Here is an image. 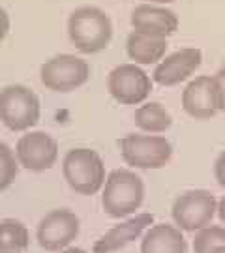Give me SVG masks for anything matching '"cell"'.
Returning a JSON list of instances; mask_svg holds the SVG:
<instances>
[{"mask_svg": "<svg viewBox=\"0 0 225 253\" xmlns=\"http://www.w3.org/2000/svg\"><path fill=\"white\" fill-rule=\"evenodd\" d=\"M68 38L79 53H101L113 40V21L98 6H81L68 17Z\"/></svg>", "mask_w": 225, "mask_h": 253, "instance_id": "cell-1", "label": "cell"}, {"mask_svg": "<svg viewBox=\"0 0 225 253\" xmlns=\"http://www.w3.org/2000/svg\"><path fill=\"white\" fill-rule=\"evenodd\" d=\"M144 201V182L132 169H115L109 172L101 188V207L115 219L135 214Z\"/></svg>", "mask_w": 225, "mask_h": 253, "instance_id": "cell-2", "label": "cell"}, {"mask_svg": "<svg viewBox=\"0 0 225 253\" xmlns=\"http://www.w3.org/2000/svg\"><path fill=\"white\" fill-rule=\"evenodd\" d=\"M62 176L72 191L79 195H96L105 184V163L96 150L73 148L64 156Z\"/></svg>", "mask_w": 225, "mask_h": 253, "instance_id": "cell-3", "label": "cell"}, {"mask_svg": "<svg viewBox=\"0 0 225 253\" xmlns=\"http://www.w3.org/2000/svg\"><path fill=\"white\" fill-rule=\"evenodd\" d=\"M120 156L134 169H162L173 156V145L158 133H128L118 141Z\"/></svg>", "mask_w": 225, "mask_h": 253, "instance_id": "cell-4", "label": "cell"}, {"mask_svg": "<svg viewBox=\"0 0 225 253\" xmlns=\"http://www.w3.org/2000/svg\"><path fill=\"white\" fill-rule=\"evenodd\" d=\"M42 103L25 84H8L0 90V122L11 131H28L40 122Z\"/></svg>", "mask_w": 225, "mask_h": 253, "instance_id": "cell-5", "label": "cell"}, {"mask_svg": "<svg viewBox=\"0 0 225 253\" xmlns=\"http://www.w3.org/2000/svg\"><path fill=\"white\" fill-rule=\"evenodd\" d=\"M90 79V64L70 53L54 54L40 68V81L47 90L68 94L81 88Z\"/></svg>", "mask_w": 225, "mask_h": 253, "instance_id": "cell-6", "label": "cell"}, {"mask_svg": "<svg viewBox=\"0 0 225 253\" xmlns=\"http://www.w3.org/2000/svg\"><path fill=\"white\" fill-rule=\"evenodd\" d=\"M152 77L139 64H120L111 70L107 77V90L120 105H141L152 92Z\"/></svg>", "mask_w": 225, "mask_h": 253, "instance_id": "cell-7", "label": "cell"}, {"mask_svg": "<svg viewBox=\"0 0 225 253\" xmlns=\"http://www.w3.org/2000/svg\"><path fill=\"white\" fill-rule=\"evenodd\" d=\"M218 201L207 190H189L179 195L173 203L171 214L175 225L180 231L195 233L203 227L210 225L212 217L216 216Z\"/></svg>", "mask_w": 225, "mask_h": 253, "instance_id": "cell-8", "label": "cell"}, {"mask_svg": "<svg viewBox=\"0 0 225 253\" xmlns=\"http://www.w3.org/2000/svg\"><path fill=\"white\" fill-rule=\"evenodd\" d=\"M81 221L70 208H54L38 223V244L45 252H62L79 236Z\"/></svg>", "mask_w": 225, "mask_h": 253, "instance_id": "cell-9", "label": "cell"}, {"mask_svg": "<svg viewBox=\"0 0 225 253\" xmlns=\"http://www.w3.org/2000/svg\"><path fill=\"white\" fill-rule=\"evenodd\" d=\"M15 156L21 167L32 172L53 169L58 160V143L45 131H25L15 145Z\"/></svg>", "mask_w": 225, "mask_h": 253, "instance_id": "cell-10", "label": "cell"}, {"mask_svg": "<svg viewBox=\"0 0 225 253\" xmlns=\"http://www.w3.org/2000/svg\"><path fill=\"white\" fill-rule=\"evenodd\" d=\"M203 62V53L197 47H186L175 53L163 56L156 64L152 73V81L162 86H177L189 79L199 70Z\"/></svg>", "mask_w": 225, "mask_h": 253, "instance_id": "cell-11", "label": "cell"}, {"mask_svg": "<svg viewBox=\"0 0 225 253\" xmlns=\"http://www.w3.org/2000/svg\"><path fill=\"white\" fill-rule=\"evenodd\" d=\"M182 107L191 118L208 120L220 111L216 77L199 75L182 90Z\"/></svg>", "mask_w": 225, "mask_h": 253, "instance_id": "cell-12", "label": "cell"}, {"mask_svg": "<svg viewBox=\"0 0 225 253\" xmlns=\"http://www.w3.org/2000/svg\"><path fill=\"white\" fill-rule=\"evenodd\" d=\"M130 23H132V28L137 32L165 38V40L179 30V17L173 9L160 6V4H148V2L135 6Z\"/></svg>", "mask_w": 225, "mask_h": 253, "instance_id": "cell-13", "label": "cell"}, {"mask_svg": "<svg viewBox=\"0 0 225 253\" xmlns=\"http://www.w3.org/2000/svg\"><path fill=\"white\" fill-rule=\"evenodd\" d=\"M154 223V216L148 212L135 214L130 219L111 227L105 235H101L94 244V253H115L122 248L139 240L146 233V229Z\"/></svg>", "mask_w": 225, "mask_h": 253, "instance_id": "cell-14", "label": "cell"}, {"mask_svg": "<svg viewBox=\"0 0 225 253\" xmlns=\"http://www.w3.org/2000/svg\"><path fill=\"white\" fill-rule=\"evenodd\" d=\"M188 244L177 225L158 223L146 229L141 240V253H186Z\"/></svg>", "mask_w": 225, "mask_h": 253, "instance_id": "cell-15", "label": "cell"}, {"mask_svg": "<svg viewBox=\"0 0 225 253\" xmlns=\"http://www.w3.org/2000/svg\"><path fill=\"white\" fill-rule=\"evenodd\" d=\"M167 51V40L165 38L148 36L143 32L132 30L126 40V53L130 60L139 66H150L158 64L165 56Z\"/></svg>", "mask_w": 225, "mask_h": 253, "instance_id": "cell-16", "label": "cell"}, {"mask_svg": "<svg viewBox=\"0 0 225 253\" xmlns=\"http://www.w3.org/2000/svg\"><path fill=\"white\" fill-rule=\"evenodd\" d=\"M134 122L144 133H163L171 127L173 117L162 103L150 101V103H141L135 109Z\"/></svg>", "mask_w": 225, "mask_h": 253, "instance_id": "cell-17", "label": "cell"}, {"mask_svg": "<svg viewBox=\"0 0 225 253\" xmlns=\"http://www.w3.org/2000/svg\"><path fill=\"white\" fill-rule=\"evenodd\" d=\"M28 242L30 235L23 221L13 217L0 219V253H23Z\"/></svg>", "mask_w": 225, "mask_h": 253, "instance_id": "cell-18", "label": "cell"}, {"mask_svg": "<svg viewBox=\"0 0 225 253\" xmlns=\"http://www.w3.org/2000/svg\"><path fill=\"white\" fill-rule=\"evenodd\" d=\"M225 246V227L207 225L199 229L195 240H193V252L195 253H212L218 248Z\"/></svg>", "mask_w": 225, "mask_h": 253, "instance_id": "cell-19", "label": "cell"}, {"mask_svg": "<svg viewBox=\"0 0 225 253\" xmlns=\"http://www.w3.org/2000/svg\"><path fill=\"white\" fill-rule=\"evenodd\" d=\"M19 172V162L15 152L6 143H0V191L8 190L15 182Z\"/></svg>", "mask_w": 225, "mask_h": 253, "instance_id": "cell-20", "label": "cell"}, {"mask_svg": "<svg viewBox=\"0 0 225 253\" xmlns=\"http://www.w3.org/2000/svg\"><path fill=\"white\" fill-rule=\"evenodd\" d=\"M214 174H216L218 184L225 190V150L218 156L216 163H214Z\"/></svg>", "mask_w": 225, "mask_h": 253, "instance_id": "cell-21", "label": "cell"}, {"mask_svg": "<svg viewBox=\"0 0 225 253\" xmlns=\"http://www.w3.org/2000/svg\"><path fill=\"white\" fill-rule=\"evenodd\" d=\"M9 15H8V11L4 8H0V42L4 40V38L8 36V32H9Z\"/></svg>", "mask_w": 225, "mask_h": 253, "instance_id": "cell-22", "label": "cell"}, {"mask_svg": "<svg viewBox=\"0 0 225 253\" xmlns=\"http://www.w3.org/2000/svg\"><path fill=\"white\" fill-rule=\"evenodd\" d=\"M216 77V86H218V103H220V111H225V81L220 79L218 75Z\"/></svg>", "mask_w": 225, "mask_h": 253, "instance_id": "cell-23", "label": "cell"}, {"mask_svg": "<svg viewBox=\"0 0 225 253\" xmlns=\"http://www.w3.org/2000/svg\"><path fill=\"white\" fill-rule=\"evenodd\" d=\"M218 216H220V221L225 225V195L222 197V199L218 201Z\"/></svg>", "mask_w": 225, "mask_h": 253, "instance_id": "cell-24", "label": "cell"}, {"mask_svg": "<svg viewBox=\"0 0 225 253\" xmlns=\"http://www.w3.org/2000/svg\"><path fill=\"white\" fill-rule=\"evenodd\" d=\"M148 4H160V6H165V4H171V2H177V0H144Z\"/></svg>", "mask_w": 225, "mask_h": 253, "instance_id": "cell-25", "label": "cell"}, {"mask_svg": "<svg viewBox=\"0 0 225 253\" xmlns=\"http://www.w3.org/2000/svg\"><path fill=\"white\" fill-rule=\"evenodd\" d=\"M58 253H89V252H85L81 248H66V250H62V252Z\"/></svg>", "mask_w": 225, "mask_h": 253, "instance_id": "cell-26", "label": "cell"}, {"mask_svg": "<svg viewBox=\"0 0 225 253\" xmlns=\"http://www.w3.org/2000/svg\"><path fill=\"white\" fill-rule=\"evenodd\" d=\"M216 75H218V77H220V79H224V81H225V58H224V62H222V68L218 70Z\"/></svg>", "mask_w": 225, "mask_h": 253, "instance_id": "cell-27", "label": "cell"}, {"mask_svg": "<svg viewBox=\"0 0 225 253\" xmlns=\"http://www.w3.org/2000/svg\"><path fill=\"white\" fill-rule=\"evenodd\" d=\"M212 253H225V246H224V248H218V250H214Z\"/></svg>", "mask_w": 225, "mask_h": 253, "instance_id": "cell-28", "label": "cell"}]
</instances>
